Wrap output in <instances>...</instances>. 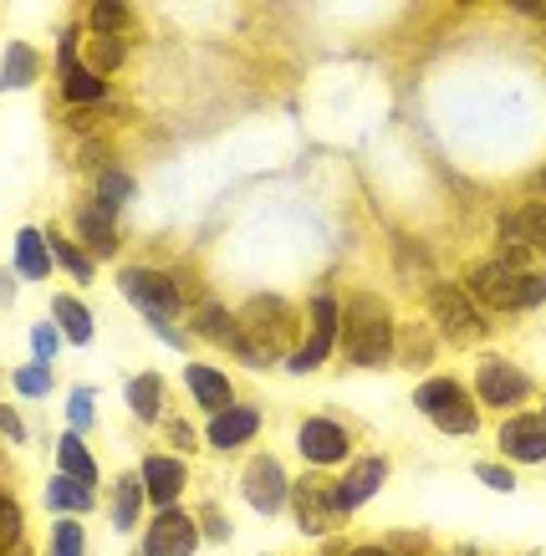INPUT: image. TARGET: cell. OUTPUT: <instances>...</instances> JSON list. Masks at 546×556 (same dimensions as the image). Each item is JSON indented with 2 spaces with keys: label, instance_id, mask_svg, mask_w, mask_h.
I'll return each instance as SVG.
<instances>
[{
  "label": "cell",
  "instance_id": "cell-1",
  "mask_svg": "<svg viewBox=\"0 0 546 556\" xmlns=\"http://www.w3.org/2000/svg\"><path fill=\"white\" fill-rule=\"evenodd\" d=\"M342 348L358 368H378L393 357V317H389V302L373 296V291H358L353 302L342 306Z\"/></svg>",
  "mask_w": 546,
  "mask_h": 556
},
{
  "label": "cell",
  "instance_id": "cell-2",
  "mask_svg": "<svg viewBox=\"0 0 546 556\" xmlns=\"http://www.w3.org/2000/svg\"><path fill=\"white\" fill-rule=\"evenodd\" d=\"M281 332H287V302L281 296H256L240 312L230 353H240V363H251V368H271L276 357H287L281 353Z\"/></svg>",
  "mask_w": 546,
  "mask_h": 556
},
{
  "label": "cell",
  "instance_id": "cell-3",
  "mask_svg": "<svg viewBox=\"0 0 546 556\" xmlns=\"http://www.w3.org/2000/svg\"><path fill=\"white\" fill-rule=\"evenodd\" d=\"M414 404H419L424 419L440 424L444 434H475V404H470V393H465L455 378H429V383H419Z\"/></svg>",
  "mask_w": 546,
  "mask_h": 556
},
{
  "label": "cell",
  "instance_id": "cell-4",
  "mask_svg": "<svg viewBox=\"0 0 546 556\" xmlns=\"http://www.w3.org/2000/svg\"><path fill=\"white\" fill-rule=\"evenodd\" d=\"M521 276H526V251L516 255V245L495 255V261H480L470 270V291H475L485 306H500V312H516V291H521Z\"/></svg>",
  "mask_w": 546,
  "mask_h": 556
},
{
  "label": "cell",
  "instance_id": "cell-5",
  "mask_svg": "<svg viewBox=\"0 0 546 556\" xmlns=\"http://www.w3.org/2000/svg\"><path fill=\"white\" fill-rule=\"evenodd\" d=\"M123 296L143 312V321H174L179 312H185V296H179V287H174L164 270H123Z\"/></svg>",
  "mask_w": 546,
  "mask_h": 556
},
{
  "label": "cell",
  "instance_id": "cell-6",
  "mask_svg": "<svg viewBox=\"0 0 546 556\" xmlns=\"http://www.w3.org/2000/svg\"><path fill=\"white\" fill-rule=\"evenodd\" d=\"M429 306H434V321H440V332L449 342H480L485 338V317H480V306L470 302L460 287L440 281V287L429 291Z\"/></svg>",
  "mask_w": 546,
  "mask_h": 556
},
{
  "label": "cell",
  "instance_id": "cell-7",
  "mask_svg": "<svg viewBox=\"0 0 546 556\" xmlns=\"http://www.w3.org/2000/svg\"><path fill=\"white\" fill-rule=\"evenodd\" d=\"M291 501H296V521H302V531H307V536H322V531H332V526L347 516V506H342V490L327 485V480H317V475H307L302 485L291 490Z\"/></svg>",
  "mask_w": 546,
  "mask_h": 556
},
{
  "label": "cell",
  "instance_id": "cell-8",
  "mask_svg": "<svg viewBox=\"0 0 546 556\" xmlns=\"http://www.w3.org/2000/svg\"><path fill=\"white\" fill-rule=\"evenodd\" d=\"M200 552V526L185 510L164 506L154 516V526L143 531V556H194Z\"/></svg>",
  "mask_w": 546,
  "mask_h": 556
},
{
  "label": "cell",
  "instance_id": "cell-9",
  "mask_svg": "<svg viewBox=\"0 0 546 556\" xmlns=\"http://www.w3.org/2000/svg\"><path fill=\"white\" fill-rule=\"evenodd\" d=\"M338 327H342V306L332 302V296H317V302H312V338H307V348H302V353H291V357H287V368H291V372L322 368L327 357H332Z\"/></svg>",
  "mask_w": 546,
  "mask_h": 556
},
{
  "label": "cell",
  "instance_id": "cell-10",
  "mask_svg": "<svg viewBox=\"0 0 546 556\" xmlns=\"http://www.w3.org/2000/svg\"><path fill=\"white\" fill-rule=\"evenodd\" d=\"M475 388H480V404L511 408V404H521V399L531 393V378L516 368V363H506V357H480Z\"/></svg>",
  "mask_w": 546,
  "mask_h": 556
},
{
  "label": "cell",
  "instance_id": "cell-11",
  "mask_svg": "<svg viewBox=\"0 0 546 556\" xmlns=\"http://www.w3.org/2000/svg\"><path fill=\"white\" fill-rule=\"evenodd\" d=\"M240 495H245V501H251L261 516H276V510L287 506V495H291L281 459H276V455L251 459V470H245V480H240Z\"/></svg>",
  "mask_w": 546,
  "mask_h": 556
},
{
  "label": "cell",
  "instance_id": "cell-12",
  "mask_svg": "<svg viewBox=\"0 0 546 556\" xmlns=\"http://www.w3.org/2000/svg\"><path fill=\"white\" fill-rule=\"evenodd\" d=\"M296 450H302L312 465H338V459H347V429L332 419H307L302 434H296Z\"/></svg>",
  "mask_w": 546,
  "mask_h": 556
},
{
  "label": "cell",
  "instance_id": "cell-13",
  "mask_svg": "<svg viewBox=\"0 0 546 556\" xmlns=\"http://www.w3.org/2000/svg\"><path fill=\"white\" fill-rule=\"evenodd\" d=\"M500 450H506L511 459H521V465L546 459V419H531V414L506 419V424H500Z\"/></svg>",
  "mask_w": 546,
  "mask_h": 556
},
{
  "label": "cell",
  "instance_id": "cell-14",
  "mask_svg": "<svg viewBox=\"0 0 546 556\" xmlns=\"http://www.w3.org/2000/svg\"><path fill=\"white\" fill-rule=\"evenodd\" d=\"M185 465L174 455H149L143 459V495L154 501V506H174L179 501V490H185Z\"/></svg>",
  "mask_w": 546,
  "mask_h": 556
},
{
  "label": "cell",
  "instance_id": "cell-15",
  "mask_svg": "<svg viewBox=\"0 0 546 556\" xmlns=\"http://www.w3.org/2000/svg\"><path fill=\"white\" fill-rule=\"evenodd\" d=\"M77 236L87 240L92 255H113L118 251V225H113V210L103 200H87L77 204Z\"/></svg>",
  "mask_w": 546,
  "mask_h": 556
},
{
  "label": "cell",
  "instance_id": "cell-16",
  "mask_svg": "<svg viewBox=\"0 0 546 556\" xmlns=\"http://www.w3.org/2000/svg\"><path fill=\"white\" fill-rule=\"evenodd\" d=\"M500 240L546 255V204H521L516 215H506L500 219Z\"/></svg>",
  "mask_w": 546,
  "mask_h": 556
},
{
  "label": "cell",
  "instance_id": "cell-17",
  "mask_svg": "<svg viewBox=\"0 0 546 556\" xmlns=\"http://www.w3.org/2000/svg\"><path fill=\"white\" fill-rule=\"evenodd\" d=\"M256 429H261L256 408L230 404L225 414H215V419H209V444H215V450H236V444H245V439H256Z\"/></svg>",
  "mask_w": 546,
  "mask_h": 556
},
{
  "label": "cell",
  "instance_id": "cell-18",
  "mask_svg": "<svg viewBox=\"0 0 546 556\" xmlns=\"http://www.w3.org/2000/svg\"><path fill=\"white\" fill-rule=\"evenodd\" d=\"M185 383L194 393V404L209 408V414H225L230 408V378L220 368H205V363H189L185 368Z\"/></svg>",
  "mask_w": 546,
  "mask_h": 556
},
{
  "label": "cell",
  "instance_id": "cell-19",
  "mask_svg": "<svg viewBox=\"0 0 546 556\" xmlns=\"http://www.w3.org/2000/svg\"><path fill=\"white\" fill-rule=\"evenodd\" d=\"M52 245H47V236L36 230V225H26L16 236V270L26 276V281H41V276H52Z\"/></svg>",
  "mask_w": 546,
  "mask_h": 556
},
{
  "label": "cell",
  "instance_id": "cell-20",
  "mask_svg": "<svg viewBox=\"0 0 546 556\" xmlns=\"http://www.w3.org/2000/svg\"><path fill=\"white\" fill-rule=\"evenodd\" d=\"M383 475H389V465H383V459H358L353 470L342 475V485H338V490H342V506L358 510L363 501H368V495L383 485Z\"/></svg>",
  "mask_w": 546,
  "mask_h": 556
},
{
  "label": "cell",
  "instance_id": "cell-21",
  "mask_svg": "<svg viewBox=\"0 0 546 556\" xmlns=\"http://www.w3.org/2000/svg\"><path fill=\"white\" fill-rule=\"evenodd\" d=\"M36 72H41V56H36L26 41H11L5 47V62H0V92H16V87H31Z\"/></svg>",
  "mask_w": 546,
  "mask_h": 556
},
{
  "label": "cell",
  "instance_id": "cell-22",
  "mask_svg": "<svg viewBox=\"0 0 546 556\" xmlns=\"http://www.w3.org/2000/svg\"><path fill=\"white\" fill-rule=\"evenodd\" d=\"M62 92H67V102H82V108H107L103 77H98V72H87L82 62L62 67Z\"/></svg>",
  "mask_w": 546,
  "mask_h": 556
},
{
  "label": "cell",
  "instance_id": "cell-23",
  "mask_svg": "<svg viewBox=\"0 0 546 556\" xmlns=\"http://www.w3.org/2000/svg\"><path fill=\"white\" fill-rule=\"evenodd\" d=\"M128 408H134L143 424H154L164 414V378L158 372H138L134 383H128Z\"/></svg>",
  "mask_w": 546,
  "mask_h": 556
},
{
  "label": "cell",
  "instance_id": "cell-24",
  "mask_svg": "<svg viewBox=\"0 0 546 556\" xmlns=\"http://www.w3.org/2000/svg\"><path fill=\"white\" fill-rule=\"evenodd\" d=\"M52 321H56V332H62V338H72L77 348H82V342H92V317H87V306L77 302V296H56V302H52Z\"/></svg>",
  "mask_w": 546,
  "mask_h": 556
},
{
  "label": "cell",
  "instance_id": "cell-25",
  "mask_svg": "<svg viewBox=\"0 0 546 556\" xmlns=\"http://www.w3.org/2000/svg\"><path fill=\"white\" fill-rule=\"evenodd\" d=\"M56 465H62V475L82 480V485H92V480H98V465H92V455H87L82 434H62V439H56Z\"/></svg>",
  "mask_w": 546,
  "mask_h": 556
},
{
  "label": "cell",
  "instance_id": "cell-26",
  "mask_svg": "<svg viewBox=\"0 0 546 556\" xmlns=\"http://www.w3.org/2000/svg\"><path fill=\"white\" fill-rule=\"evenodd\" d=\"M47 506H52V510H72V516H82V510H92V485L72 480V475H56L52 485H47Z\"/></svg>",
  "mask_w": 546,
  "mask_h": 556
},
{
  "label": "cell",
  "instance_id": "cell-27",
  "mask_svg": "<svg viewBox=\"0 0 546 556\" xmlns=\"http://www.w3.org/2000/svg\"><path fill=\"white\" fill-rule=\"evenodd\" d=\"M194 332L215 342H236V321H230V312L220 302H200L194 306Z\"/></svg>",
  "mask_w": 546,
  "mask_h": 556
},
{
  "label": "cell",
  "instance_id": "cell-28",
  "mask_svg": "<svg viewBox=\"0 0 546 556\" xmlns=\"http://www.w3.org/2000/svg\"><path fill=\"white\" fill-rule=\"evenodd\" d=\"M47 245H52V261L56 266H67L72 276H77V281H92V276H98V266H92V255L82 251V245H72V240H62V236H47Z\"/></svg>",
  "mask_w": 546,
  "mask_h": 556
},
{
  "label": "cell",
  "instance_id": "cell-29",
  "mask_svg": "<svg viewBox=\"0 0 546 556\" xmlns=\"http://www.w3.org/2000/svg\"><path fill=\"white\" fill-rule=\"evenodd\" d=\"M138 506H143V480H118V501H113V531H134Z\"/></svg>",
  "mask_w": 546,
  "mask_h": 556
},
{
  "label": "cell",
  "instance_id": "cell-30",
  "mask_svg": "<svg viewBox=\"0 0 546 556\" xmlns=\"http://www.w3.org/2000/svg\"><path fill=\"white\" fill-rule=\"evenodd\" d=\"M134 194V185H128V174H118V169H107V174H98V200L107 204V210H118L123 200Z\"/></svg>",
  "mask_w": 546,
  "mask_h": 556
},
{
  "label": "cell",
  "instance_id": "cell-31",
  "mask_svg": "<svg viewBox=\"0 0 546 556\" xmlns=\"http://www.w3.org/2000/svg\"><path fill=\"white\" fill-rule=\"evenodd\" d=\"M67 424H72V434L92 429V388H72V399H67Z\"/></svg>",
  "mask_w": 546,
  "mask_h": 556
},
{
  "label": "cell",
  "instance_id": "cell-32",
  "mask_svg": "<svg viewBox=\"0 0 546 556\" xmlns=\"http://www.w3.org/2000/svg\"><path fill=\"white\" fill-rule=\"evenodd\" d=\"M82 526L77 521H56V531H52V556H82Z\"/></svg>",
  "mask_w": 546,
  "mask_h": 556
},
{
  "label": "cell",
  "instance_id": "cell-33",
  "mask_svg": "<svg viewBox=\"0 0 546 556\" xmlns=\"http://www.w3.org/2000/svg\"><path fill=\"white\" fill-rule=\"evenodd\" d=\"M21 541V506L11 495H0V552H11Z\"/></svg>",
  "mask_w": 546,
  "mask_h": 556
},
{
  "label": "cell",
  "instance_id": "cell-34",
  "mask_svg": "<svg viewBox=\"0 0 546 556\" xmlns=\"http://www.w3.org/2000/svg\"><path fill=\"white\" fill-rule=\"evenodd\" d=\"M16 388L26 393V399H47V393H52V372L41 368V363H31V368L16 372Z\"/></svg>",
  "mask_w": 546,
  "mask_h": 556
},
{
  "label": "cell",
  "instance_id": "cell-35",
  "mask_svg": "<svg viewBox=\"0 0 546 556\" xmlns=\"http://www.w3.org/2000/svg\"><path fill=\"white\" fill-rule=\"evenodd\" d=\"M546 302V276H536V270H526L521 276V291H516V312H531V306Z\"/></svg>",
  "mask_w": 546,
  "mask_h": 556
},
{
  "label": "cell",
  "instance_id": "cell-36",
  "mask_svg": "<svg viewBox=\"0 0 546 556\" xmlns=\"http://www.w3.org/2000/svg\"><path fill=\"white\" fill-rule=\"evenodd\" d=\"M56 342H62V332H56V321H41V327L31 332V348H36V363H41V368H47V363L56 357Z\"/></svg>",
  "mask_w": 546,
  "mask_h": 556
},
{
  "label": "cell",
  "instance_id": "cell-37",
  "mask_svg": "<svg viewBox=\"0 0 546 556\" xmlns=\"http://www.w3.org/2000/svg\"><path fill=\"white\" fill-rule=\"evenodd\" d=\"M92 26H98V31H123V26H128V5H92Z\"/></svg>",
  "mask_w": 546,
  "mask_h": 556
},
{
  "label": "cell",
  "instance_id": "cell-38",
  "mask_svg": "<svg viewBox=\"0 0 546 556\" xmlns=\"http://www.w3.org/2000/svg\"><path fill=\"white\" fill-rule=\"evenodd\" d=\"M475 475H480V485L500 490V495H511V490H516V475L506 470V465H475Z\"/></svg>",
  "mask_w": 546,
  "mask_h": 556
},
{
  "label": "cell",
  "instance_id": "cell-39",
  "mask_svg": "<svg viewBox=\"0 0 546 556\" xmlns=\"http://www.w3.org/2000/svg\"><path fill=\"white\" fill-rule=\"evenodd\" d=\"M92 62H98L103 72H113V67L123 62V41H107V36H103V41L92 47Z\"/></svg>",
  "mask_w": 546,
  "mask_h": 556
},
{
  "label": "cell",
  "instance_id": "cell-40",
  "mask_svg": "<svg viewBox=\"0 0 546 556\" xmlns=\"http://www.w3.org/2000/svg\"><path fill=\"white\" fill-rule=\"evenodd\" d=\"M0 434L11 439V444H21V439H26V424H21L16 408H0Z\"/></svg>",
  "mask_w": 546,
  "mask_h": 556
},
{
  "label": "cell",
  "instance_id": "cell-41",
  "mask_svg": "<svg viewBox=\"0 0 546 556\" xmlns=\"http://www.w3.org/2000/svg\"><path fill=\"white\" fill-rule=\"evenodd\" d=\"M205 531H209V536H215V541H225V536H230V526H225V516H220V510H215V506H205Z\"/></svg>",
  "mask_w": 546,
  "mask_h": 556
},
{
  "label": "cell",
  "instance_id": "cell-42",
  "mask_svg": "<svg viewBox=\"0 0 546 556\" xmlns=\"http://www.w3.org/2000/svg\"><path fill=\"white\" fill-rule=\"evenodd\" d=\"M169 429H174V444H179V450L194 444V429H189V424H169Z\"/></svg>",
  "mask_w": 546,
  "mask_h": 556
},
{
  "label": "cell",
  "instance_id": "cell-43",
  "mask_svg": "<svg viewBox=\"0 0 546 556\" xmlns=\"http://www.w3.org/2000/svg\"><path fill=\"white\" fill-rule=\"evenodd\" d=\"M347 556H389L383 546H358V552H347Z\"/></svg>",
  "mask_w": 546,
  "mask_h": 556
},
{
  "label": "cell",
  "instance_id": "cell-44",
  "mask_svg": "<svg viewBox=\"0 0 546 556\" xmlns=\"http://www.w3.org/2000/svg\"><path fill=\"white\" fill-rule=\"evenodd\" d=\"M542 419H546V414H542Z\"/></svg>",
  "mask_w": 546,
  "mask_h": 556
}]
</instances>
